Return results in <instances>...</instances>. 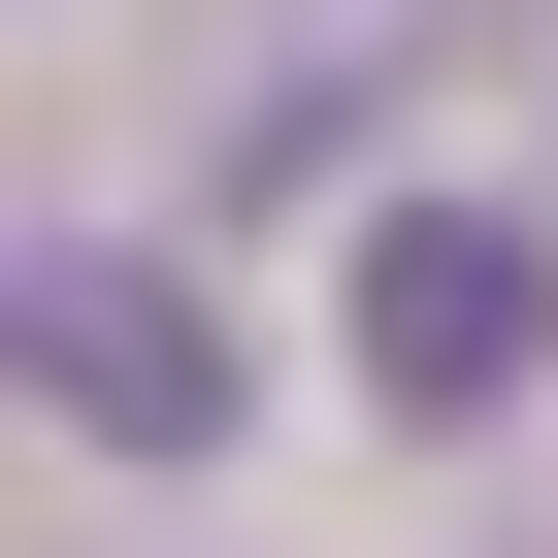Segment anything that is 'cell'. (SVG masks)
<instances>
[{
	"mask_svg": "<svg viewBox=\"0 0 558 558\" xmlns=\"http://www.w3.org/2000/svg\"><path fill=\"white\" fill-rule=\"evenodd\" d=\"M525 362H558V230H525V197H395V230H362V395H395V427H493Z\"/></svg>",
	"mask_w": 558,
	"mask_h": 558,
	"instance_id": "1",
	"label": "cell"
},
{
	"mask_svg": "<svg viewBox=\"0 0 558 558\" xmlns=\"http://www.w3.org/2000/svg\"><path fill=\"white\" fill-rule=\"evenodd\" d=\"M0 362H34V427H99V460H197V427H230V329L165 296V263H99V230L0 263Z\"/></svg>",
	"mask_w": 558,
	"mask_h": 558,
	"instance_id": "2",
	"label": "cell"
}]
</instances>
